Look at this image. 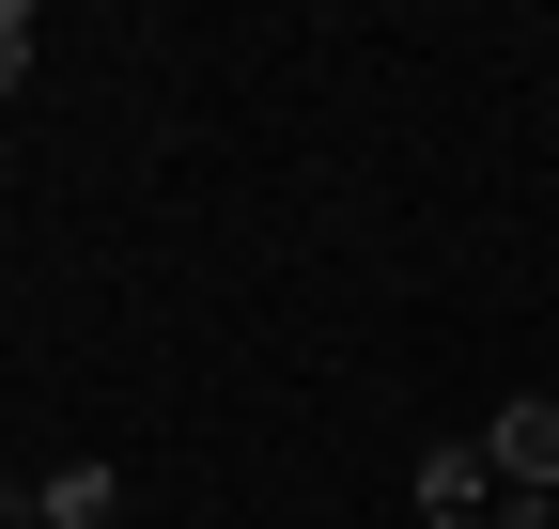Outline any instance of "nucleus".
Segmentation results:
<instances>
[{
	"mask_svg": "<svg viewBox=\"0 0 559 529\" xmlns=\"http://www.w3.org/2000/svg\"><path fill=\"white\" fill-rule=\"evenodd\" d=\"M419 529H559V514L528 483H498L481 436H436V451H419Z\"/></svg>",
	"mask_w": 559,
	"mask_h": 529,
	"instance_id": "f257e3e1",
	"label": "nucleus"
},
{
	"mask_svg": "<svg viewBox=\"0 0 559 529\" xmlns=\"http://www.w3.org/2000/svg\"><path fill=\"white\" fill-rule=\"evenodd\" d=\"M481 451H498V483H528V498H559V389H513V405L481 421Z\"/></svg>",
	"mask_w": 559,
	"mask_h": 529,
	"instance_id": "f03ea898",
	"label": "nucleus"
},
{
	"mask_svg": "<svg viewBox=\"0 0 559 529\" xmlns=\"http://www.w3.org/2000/svg\"><path fill=\"white\" fill-rule=\"evenodd\" d=\"M16 514H32V529H124V483H109L94 451H79V468H47V483H32Z\"/></svg>",
	"mask_w": 559,
	"mask_h": 529,
	"instance_id": "7ed1b4c3",
	"label": "nucleus"
},
{
	"mask_svg": "<svg viewBox=\"0 0 559 529\" xmlns=\"http://www.w3.org/2000/svg\"><path fill=\"white\" fill-rule=\"evenodd\" d=\"M32 47H47V32H32V0H0V94L32 79Z\"/></svg>",
	"mask_w": 559,
	"mask_h": 529,
	"instance_id": "20e7f679",
	"label": "nucleus"
},
{
	"mask_svg": "<svg viewBox=\"0 0 559 529\" xmlns=\"http://www.w3.org/2000/svg\"><path fill=\"white\" fill-rule=\"evenodd\" d=\"M544 514H559V498H544Z\"/></svg>",
	"mask_w": 559,
	"mask_h": 529,
	"instance_id": "39448f33",
	"label": "nucleus"
},
{
	"mask_svg": "<svg viewBox=\"0 0 559 529\" xmlns=\"http://www.w3.org/2000/svg\"><path fill=\"white\" fill-rule=\"evenodd\" d=\"M16 529H32V514H16Z\"/></svg>",
	"mask_w": 559,
	"mask_h": 529,
	"instance_id": "423d86ee",
	"label": "nucleus"
}]
</instances>
